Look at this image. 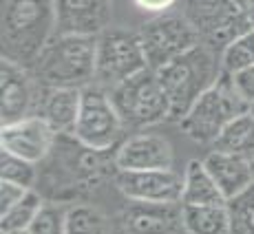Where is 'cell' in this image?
I'll return each instance as SVG.
<instances>
[{
  "label": "cell",
  "instance_id": "6da1fadb",
  "mask_svg": "<svg viewBox=\"0 0 254 234\" xmlns=\"http://www.w3.org/2000/svg\"><path fill=\"white\" fill-rule=\"evenodd\" d=\"M56 36V0H7L2 11V58L31 69Z\"/></svg>",
  "mask_w": 254,
  "mask_h": 234
},
{
  "label": "cell",
  "instance_id": "7a4b0ae2",
  "mask_svg": "<svg viewBox=\"0 0 254 234\" xmlns=\"http://www.w3.org/2000/svg\"><path fill=\"white\" fill-rule=\"evenodd\" d=\"M223 73L221 53L199 42L157 71L170 102V119L182 121L192 104L212 89Z\"/></svg>",
  "mask_w": 254,
  "mask_h": 234
},
{
  "label": "cell",
  "instance_id": "3957f363",
  "mask_svg": "<svg viewBox=\"0 0 254 234\" xmlns=\"http://www.w3.org/2000/svg\"><path fill=\"white\" fill-rule=\"evenodd\" d=\"M97 36H53L33 62V80L40 86L84 89L95 80Z\"/></svg>",
  "mask_w": 254,
  "mask_h": 234
},
{
  "label": "cell",
  "instance_id": "277c9868",
  "mask_svg": "<svg viewBox=\"0 0 254 234\" xmlns=\"http://www.w3.org/2000/svg\"><path fill=\"white\" fill-rule=\"evenodd\" d=\"M248 111H250V104L234 89L230 73L223 71L217 84L194 102L192 109L179 124L184 133L197 144H214V139L234 117L248 113Z\"/></svg>",
  "mask_w": 254,
  "mask_h": 234
},
{
  "label": "cell",
  "instance_id": "5b68a950",
  "mask_svg": "<svg viewBox=\"0 0 254 234\" xmlns=\"http://www.w3.org/2000/svg\"><path fill=\"white\" fill-rule=\"evenodd\" d=\"M109 93L124 126L146 128V126H155L170 119L168 95L159 82L157 71L150 66L113 86Z\"/></svg>",
  "mask_w": 254,
  "mask_h": 234
},
{
  "label": "cell",
  "instance_id": "8992f818",
  "mask_svg": "<svg viewBox=\"0 0 254 234\" xmlns=\"http://www.w3.org/2000/svg\"><path fill=\"white\" fill-rule=\"evenodd\" d=\"M146 66L148 62L139 33L120 27H106L102 33H97L95 82L100 86L111 91Z\"/></svg>",
  "mask_w": 254,
  "mask_h": 234
},
{
  "label": "cell",
  "instance_id": "52a82bcc",
  "mask_svg": "<svg viewBox=\"0 0 254 234\" xmlns=\"http://www.w3.org/2000/svg\"><path fill=\"white\" fill-rule=\"evenodd\" d=\"M124 128V121L111 100V93H106L104 86H84L80 115H77L75 128L71 133L73 137L93 153H104L120 141Z\"/></svg>",
  "mask_w": 254,
  "mask_h": 234
},
{
  "label": "cell",
  "instance_id": "ba28073f",
  "mask_svg": "<svg viewBox=\"0 0 254 234\" xmlns=\"http://www.w3.org/2000/svg\"><path fill=\"white\" fill-rule=\"evenodd\" d=\"M184 16L194 27L199 42L219 53L252 29L234 0H186Z\"/></svg>",
  "mask_w": 254,
  "mask_h": 234
},
{
  "label": "cell",
  "instance_id": "9c48e42d",
  "mask_svg": "<svg viewBox=\"0 0 254 234\" xmlns=\"http://www.w3.org/2000/svg\"><path fill=\"white\" fill-rule=\"evenodd\" d=\"M144 56L150 69L159 71L175 58L199 45V36L186 16H159L139 31Z\"/></svg>",
  "mask_w": 254,
  "mask_h": 234
},
{
  "label": "cell",
  "instance_id": "30bf717a",
  "mask_svg": "<svg viewBox=\"0 0 254 234\" xmlns=\"http://www.w3.org/2000/svg\"><path fill=\"white\" fill-rule=\"evenodd\" d=\"M117 188L130 201L182 203L184 177L170 170H120L115 177Z\"/></svg>",
  "mask_w": 254,
  "mask_h": 234
},
{
  "label": "cell",
  "instance_id": "8fae6325",
  "mask_svg": "<svg viewBox=\"0 0 254 234\" xmlns=\"http://www.w3.org/2000/svg\"><path fill=\"white\" fill-rule=\"evenodd\" d=\"M0 91H2V100H0L2 126L33 115L38 84L27 66L2 58V64H0Z\"/></svg>",
  "mask_w": 254,
  "mask_h": 234
},
{
  "label": "cell",
  "instance_id": "7c38bea8",
  "mask_svg": "<svg viewBox=\"0 0 254 234\" xmlns=\"http://www.w3.org/2000/svg\"><path fill=\"white\" fill-rule=\"evenodd\" d=\"M56 137L58 133L47 119H42L40 115H29L20 121L2 126L0 144H2V150H9L18 157L38 164L53 148Z\"/></svg>",
  "mask_w": 254,
  "mask_h": 234
},
{
  "label": "cell",
  "instance_id": "4fadbf2b",
  "mask_svg": "<svg viewBox=\"0 0 254 234\" xmlns=\"http://www.w3.org/2000/svg\"><path fill=\"white\" fill-rule=\"evenodd\" d=\"M113 0H56L58 36H97L111 27Z\"/></svg>",
  "mask_w": 254,
  "mask_h": 234
},
{
  "label": "cell",
  "instance_id": "5bb4252c",
  "mask_svg": "<svg viewBox=\"0 0 254 234\" xmlns=\"http://www.w3.org/2000/svg\"><path fill=\"white\" fill-rule=\"evenodd\" d=\"M175 153L170 141L155 133L133 135L117 148V170H170Z\"/></svg>",
  "mask_w": 254,
  "mask_h": 234
},
{
  "label": "cell",
  "instance_id": "9a60e30c",
  "mask_svg": "<svg viewBox=\"0 0 254 234\" xmlns=\"http://www.w3.org/2000/svg\"><path fill=\"white\" fill-rule=\"evenodd\" d=\"M80 106H82V89L38 84V97H36V111H33V115H40L42 119H47L58 135L73 133L77 115H80Z\"/></svg>",
  "mask_w": 254,
  "mask_h": 234
},
{
  "label": "cell",
  "instance_id": "2e32d148",
  "mask_svg": "<svg viewBox=\"0 0 254 234\" xmlns=\"http://www.w3.org/2000/svg\"><path fill=\"white\" fill-rule=\"evenodd\" d=\"M128 234H175L182 226L179 203L133 201L122 217Z\"/></svg>",
  "mask_w": 254,
  "mask_h": 234
},
{
  "label": "cell",
  "instance_id": "e0dca14e",
  "mask_svg": "<svg viewBox=\"0 0 254 234\" xmlns=\"http://www.w3.org/2000/svg\"><path fill=\"white\" fill-rule=\"evenodd\" d=\"M208 173L212 175V179L217 181L219 190L223 192V197L230 199L239 197L241 192H246L248 188L254 183V175H252V166L248 159L237 157L230 153H221V150H212L206 159Z\"/></svg>",
  "mask_w": 254,
  "mask_h": 234
},
{
  "label": "cell",
  "instance_id": "ac0fdd59",
  "mask_svg": "<svg viewBox=\"0 0 254 234\" xmlns=\"http://www.w3.org/2000/svg\"><path fill=\"white\" fill-rule=\"evenodd\" d=\"M182 203L186 206H223L228 199L219 190L217 181L208 173L206 164L192 159L184 173V194Z\"/></svg>",
  "mask_w": 254,
  "mask_h": 234
},
{
  "label": "cell",
  "instance_id": "d6986e66",
  "mask_svg": "<svg viewBox=\"0 0 254 234\" xmlns=\"http://www.w3.org/2000/svg\"><path fill=\"white\" fill-rule=\"evenodd\" d=\"M182 228L188 234H232L228 203L223 206H186L182 203Z\"/></svg>",
  "mask_w": 254,
  "mask_h": 234
},
{
  "label": "cell",
  "instance_id": "ffe728a7",
  "mask_svg": "<svg viewBox=\"0 0 254 234\" xmlns=\"http://www.w3.org/2000/svg\"><path fill=\"white\" fill-rule=\"evenodd\" d=\"M212 148L252 162L254 159V115L250 111L234 117L230 124L221 130V135L214 139Z\"/></svg>",
  "mask_w": 254,
  "mask_h": 234
},
{
  "label": "cell",
  "instance_id": "44dd1931",
  "mask_svg": "<svg viewBox=\"0 0 254 234\" xmlns=\"http://www.w3.org/2000/svg\"><path fill=\"white\" fill-rule=\"evenodd\" d=\"M42 206H45V203H42L40 194H36V192L29 190L16 206L0 214V232L11 234V232L29 230V226L33 223V219H36V214L40 212Z\"/></svg>",
  "mask_w": 254,
  "mask_h": 234
},
{
  "label": "cell",
  "instance_id": "7402d4cb",
  "mask_svg": "<svg viewBox=\"0 0 254 234\" xmlns=\"http://www.w3.org/2000/svg\"><path fill=\"white\" fill-rule=\"evenodd\" d=\"M221 62H223V71L230 73V75L254 64V29L239 36L237 40H232L223 49Z\"/></svg>",
  "mask_w": 254,
  "mask_h": 234
},
{
  "label": "cell",
  "instance_id": "603a6c76",
  "mask_svg": "<svg viewBox=\"0 0 254 234\" xmlns=\"http://www.w3.org/2000/svg\"><path fill=\"white\" fill-rule=\"evenodd\" d=\"M66 234H106V217L93 206L66 210Z\"/></svg>",
  "mask_w": 254,
  "mask_h": 234
},
{
  "label": "cell",
  "instance_id": "cb8c5ba5",
  "mask_svg": "<svg viewBox=\"0 0 254 234\" xmlns=\"http://www.w3.org/2000/svg\"><path fill=\"white\" fill-rule=\"evenodd\" d=\"M0 177H2V181L31 188L36 181V164L24 157H18L9 150H2V155H0Z\"/></svg>",
  "mask_w": 254,
  "mask_h": 234
},
{
  "label": "cell",
  "instance_id": "d4e9b609",
  "mask_svg": "<svg viewBox=\"0 0 254 234\" xmlns=\"http://www.w3.org/2000/svg\"><path fill=\"white\" fill-rule=\"evenodd\" d=\"M232 234H254V183L246 192L228 201Z\"/></svg>",
  "mask_w": 254,
  "mask_h": 234
},
{
  "label": "cell",
  "instance_id": "484cf974",
  "mask_svg": "<svg viewBox=\"0 0 254 234\" xmlns=\"http://www.w3.org/2000/svg\"><path fill=\"white\" fill-rule=\"evenodd\" d=\"M29 234H66V210L58 206H42L29 226Z\"/></svg>",
  "mask_w": 254,
  "mask_h": 234
},
{
  "label": "cell",
  "instance_id": "4316f807",
  "mask_svg": "<svg viewBox=\"0 0 254 234\" xmlns=\"http://www.w3.org/2000/svg\"><path fill=\"white\" fill-rule=\"evenodd\" d=\"M232 82H234V89L239 91V95L252 106L254 104V64L239 71V73H234Z\"/></svg>",
  "mask_w": 254,
  "mask_h": 234
},
{
  "label": "cell",
  "instance_id": "83f0119b",
  "mask_svg": "<svg viewBox=\"0 0 254 234\" xmlns=\"http://www.w3.org/2000/svg\"><path fill=\"white\" fill-rule=\"evenodd\" d=\"M27 192H29V188H22V186H18V183H11V181L0 183V214L16 206Z\"/></svg>",
  "mask_w": 254,
  "mask_h": 234
},
{
  "label": "cell",
  "instance_id": "f1b7e54d",
  "mask_svg": "<svg viewBox=\"0 0 254 234\" xmlns=\"http://www.w3.org/2000/svg\"><path fill=\"white\" fill-rule=\"evenodd\" d=\"M135 4L141 9V11H148V13H164L173 7L177 0H133Z\"/></svg>",
  "mask_w": 254,
  "mask_h": 234
},
{
  "label": "cell",
  "instance_id": "f546056e",
  "mask_svg": "<svg viewBox=\"0 0 254 234\" xmlns=\"http://www.w3.org/2000/svg\"><path fill=\"white\" fill-rule=\"evenodd\" d=\"M234 4L241 9L243 16L248 18V22H250L254 29V0H234Z\"/></svg>",
  "mask_w": 254,
  "mask_h": 234
},
{
  "label": "cell",
  "instance_id": "4dcf8cb0",
  "mask_svg": "<svg viewBox=\"0 0 254 234\" xmlns=\"http://www.w3.org/2000/svg\"><path fill=\"white\" fill-rule=\"evenodd\" d=\"M11 234H29V230H24V232H11Z\"/></svg>",
  "mask_w": 254,
  "mask_h": 234
},
{
  "label": "cell",
  "instance_id": "1f68e13d",
  "mask_svg": "<svg viewBox=\"0 0 254 234\" xmlns=\"http://www.w3.org/2000/svg\"><path fill=\"white\" fill-rule=\"evenodd\" d=\"M250 166H252V175H254V159H252V162H250Z\"/></svg>",
  "mask_w": 254,
  "mask_h": 234
},
{
  "label": "cell",
  "instance_id": "d6a6232c",
  "mask_svg": "<svg viewBox=\"0 0 254 234\" xmlns=\"http://www.w3.org/2000/svg\"><path fill=\"white\" fill-rule=\"evenodd\" d=\"M250 113H252V115H254V104H252V106H250Z\"/></svg>",
  "mask_w": 254,
  "mask_h": 234
}]
</instances>
